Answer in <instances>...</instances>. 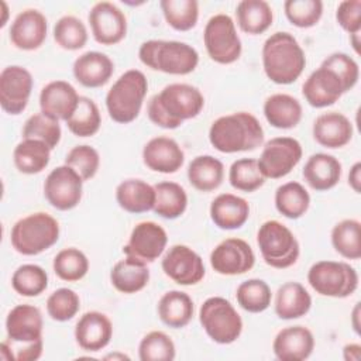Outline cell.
Returning <instances> with one entry per match:
<instances>
[{
    "instance_id": "1",
    "label": "cell",
    "mask_w": 361,
    "mask_h": 361,
    "mask_svg": "<svg viewBox=\"0 0 361 361\" xmlns=\"http://www.w3.org/2000/svg\"><path fill=\"white\" fill-rule=\"evenodd\" d=\"M203 106L204 97L197 87L188 83H171L149 99L147 113L155 126L173 130L185 120L196 117Z\"/></svg>"
},
{
    "instance_id": "2",
    "label": "cell",
    "mask_w": 361,
    "mask_h": 361,
    "mask_svg": "<svg viewBox=\"0 0 361 361\" xmlns=\"http://www.w3.org/2000/svg\"><path fill=\"white\" fill-rule=\"evenodd\" d=\"M262 66L269 80L289 85L302 75L306 56L292 34L278 31L271 34L262 45Z\"/></svg>"
},
{
    "instance_id": "3",
    "label": "cell",
    "mask_w": 361,
    "mask_h": 361,
    "mask_svg": "<svg viewBox=\"0 0 361 361\" xmlns=\"http://www.w3.org/2000/svg\"><path fill=\"white\" fill-rule=\"evenodd\" d=\"M210 144L220 152L252 151L264 141V130L255 116L238 111L214 120L209 130Z\"/></svg>"
},
{
    "instance_id": "4",
    "label": "cell",
    "mask_w": 361,
    "mask_h": 361,
    "mask_svg": "<svg viewBox=\"0 0 361 361\" xmlns=\"http://www.w3.org/2000/svg\"><path fill=\"white\" fill-rule=\"evenodd\" d=\"M138 56L145 66L169 75H188L199 63L197 51L182 41H145L140 47Z\"/></svg>"
},
{
    "instance_id": "5",
    "label": "cell",
    "mask_w": 361,
    "mask_h": 361,
    "mask_svg": "<svg viewBox=\"0 0 361 361\" xmlns=\"http://www.w3.org/2000/svg\"><path fill=\"white\" fill-rule=\"evenodd\" d=\"M147 90L148 82L141 71L130 69L124 72L106 94L110 118L120 124L134 121L141 111Z\"/></svg>"
},
{
    "instance_id": "6",
    "label": "cell",
    "mask_w": 361,
    "mask_h": 361,
    "mask_svg": "<svg viewBox=\"0 0 361 361\" xmlns=\"http://www.w3.org/2000/svg\"><path fill=\"white\" fill-rule=\"evenodd\" d=\"M59 238V223L51 214L37 212L20 219L11 228V245L23 255H38Z\"/></svg>"
},
{
    "instance_id": "7",
    "label": "cell",
    "mask_w": 361,
    "mask_h": 361,
    "mask_svg": "<svg viewBox=\"0 0 361 361\" xmlns=\"http://www.w3.org/2000/svg\"><path fill=\"white\" fill-rule=\"evenodd\" d=\"M257 243L264 261L272 268H289L299 258L300 250L296 237L278 220H268L259 226Z\"/></svg>"
},
{
    "instance_id": "8",
    "label": "cell",
    "mask_w": 361,
    "mask_h": 361,
    "mask_svg": "<svg viewBox=\"0 0 361 361\" xmlns=\"http://www.w3.org/2000/svg\"><path fill=\"white\" fill-rule=\"evenodd\" d=\"M199 320L207 336L219 344L234 343L243 331V320L234 306L221 296H212L203 302Z\"/></svg>"
},
{
    "instance_id": "9",
    "label": "cell",
    "mask_w": 361,
    "mask_h": 361,
    "mask_svg": "<svg viewBox=\"0 0 361 361\" xmlns=\"http://www.w3.org/2000/svg\"><path fill=\"white\" fill-rule=\"evenodd\" d=\"M307 282L322 296L347 298L358 286V274L347 262L319 261L310 267Z\"/></svg>"
},
{
    "instance_id": "10",
    "label": "cell",
    "mask_w": 361,
    "mask_h": 361,
    "mask_svg": "<svg viewBox=\"0 0 361 361\" xmlns=\"http://www.w3.org/2000/svg\"><path fill=\"white\" fill-rule=\"evenodd\" d=\"M203 42L210 59L221 65L235 62L243 51L235 24L227 14L209 18L203 31Z\"/></svg>"
},
{
    "instance_id": "11",
    "label": "cell",
    "mask_w": 361,
    "mask_h": 361,
    "mask_svg": "<svg viewBox=\"0 0 361 361\" xmlns=\"http://www.w3.org/2000/svg\"><path fill=\"white\" fill-rule=\"evenodd\" d=\"M302 145L292 137H275L265 142L258 166L262 175L271 179L286 176L300 161Z\"/></svg>"
},
{
    "instance_id": "12",
    "label": "cell",
    "mask_w": 361,
    "mask_h": 361,
    "mask_svg": "<svg viewBox=\"0 0 361 361\" xmlns=\"http://www.w3.org/2000/svg\"><path fill=\"white\" fill-rule=\"evenodd\" d=\"M83 179L68 165L52 169L44 183V195L48 203L58 210H71L76 207L82 199Z\"/></svg>"
},
{
    "instance_id": "13",
    "label": "cell",
    "mask_w": 361,
    "mask_h": 361,
    "mask_svg": "<svg viewBox=\"0 0 361 361\" xmlns=\"http://www.w3.org/2000/svg\"><path fill=\"white\" fill-rule=\"evenodd\" d=\"M255 264L251 245L241 238H226L217 244L210 254L212 268L221 275H241Z\"/></svg>"
},
{
    "instance_id": "14",
    "label": "cell",
    "mask_w": 361,
    "mask_h": 361,
    "mask_svg": "<svg viewBox=\"0 0 361 361\" xmlns=\"http://www.w3.org/2000/svg\"><path fill=\"white\" fill-rule=\"evenodd\" d=\"M162 271L179 285H196L204 276L202 257L183 244L172 245L162 258Z\"/></svg>"
},
{
    "instance_id": "15",
    "label": "cell",
    "mask_w": 361,
    "mask_h": 361,
    "mask_svg": "<svg viewBox=\"0 0 361 361\" xmlns=\"http://www.w3.org/2000/svg\"><path fill=\"white\" fill-rule=\"evenodd\" d=\"M32 90L31 73L18 65H10L0 73V104L8 114H20L28 104Z\"/></svg>"
},
{
    "instance_id": "16",
    "label": "cell",
    "mask_w": 361,
    "mask_h": 361,
    "mask_svg": "<svg viewBox=\"0 0 361 361\" xmlns=\"http://www.w3.org/2000/svg\"><path fill=\"white\" fill-rule=\"evenodd\" d=\"M89 24L93 38L102 45L120 42L127 32V18L124 13L110 1H99L89 11Z\"/></svg>"
},
{
    "instance_id": "17",
    "label": "cell",
    "mask_w": 361,
    "mask_h": 361,
    "mask_svg": "<svg viewBox=\"0 0 361 361\" xmlns=\"http://www.w3.org/2000/svg\"><path fill=\"white\" fill-rule=\"evenodd\" d=\"M166 243L168 235L161 224L141 221L133 228L128 243L123 247V252L144 262H154L164 252Z\"/></svg>"
},
{
    "instance_id": "18",
    "label": "cell",
    "mask_w": 361,
    "mask_h": 361,
    "mask_svg": "<svg viewBox=\"0 0 361 361\" xmlns=\"http://www.w3.org/2000/svg\"><path fill=\"white\" fill-rule=\"evenodd\" d=\"M345 92L348 90L340 76L324 65L313 71L302 86L306 102L316 109L334 104Z\"/></svg>"
},
{
    "instance_id": "19",
    "label": "cell",
    "mask_w": 361,
    "mask_h": 361,
    "mask_svg": "<svg viewBox=\"0 0 361 361\" xmlns=\"http://www.w3.org/2000/svg\"><path fill=\"white\" fill-rule=\"evenodd\" d=\"M42 314L37 306L17 305L6 319L7 340L17 344H31L42 340Z\"/></svg>"
},
{
    "instance_id": "20",
    "label": "cell",
    "mask_w": 361,
    "mask_h": 361,
    "mask_svg": "<svg viewBox=\"0 0 361 361\" xmlns=\"http://www.w3.org/2000/svg\"><path fill=\"white\" fill-rule=\"evenodd\" d=\"M47 18L34 8L21 11L10 27V39L13 45L23 51H34L39 48L47 38Z\"/></svg>"
},
{
    "instance_id": "21",
    "label": "cell",
    "mask_w": 361,
    "mask_h": 361,
    "mask_svg": "<svg viewBox=\"0 0 361 361\" xmlns=\"http://www.w3.org/2000/svg\"><path fill=\"white\" fill-rule=\"evenodd\" d=\"M79 97L76 89L69 82H49L39 93L41 113L54 120L66 121L75 111Z\"/></svg>"
},
{
    "instance_id": "22",
    "label": "cell",
    "mask_w": 361,
    "mask_h": 361,
    "mask_svg": "<svg viewBox=\"0 0 361 361\" xmlns=\"http://www.w3.org/2000/svg\"><path fill=\"white\" fill-rule=\"evenodd\" d=\"M142 161L147 168L161 173H173L185 162L179 144L169 137L151 138L142 148Z\"/></svg>"
},
{
    "instance_id": "23",
    "label": "cell",
    "mask_w": 361,
    "mask_h": 361,
    "mask_svg": "<svg viewBox=\"0 0 361 361\" xmlns=\"http://www.w3.org/2000/svg\"><path fill=\"white\" fill-rule=\"evenodd\" d=\"M314 348V337L305 326H289L282 329L274 338L272 350L281 361H303Z\"/></svg>"
},
{
    "instance_id": "24",
    "label": "cell",
    "mask_w": 361,
    "mask_h": 361,
    "mask_svg": "<svg viewBox=\"0 0 361 361\" xmlns=\"http://www.w3.org/2000/svg\"><path fill=\"white\" fill-rule=\"evenodd\" d=\"M113 336V324L102 312H86L76 323L75 338L82 350L99 351L104 348Z\"/></svg>"
},
{
    "instance_id": "25",
    "label": "cell",
    "mask_w": 361,
    "mask_h": 361,
    "mask_svg": "<svg viewBox=\"0 0 361 361\" xmlns=\"http://www.w3.org/2000/svg\"><path fill=\"white\" fill-rule=\"evenodd\" d=\"M72 71L80 85L86 87H100L110 80L114 72V63L103 52L87 51L75 59Z\"/></svg>"
},
{
    "instance_id": "26",
    "label": "cell",
    "mask_w": 361,
    "mask_h": 361,
    "mask_svg": "<svg viewBox=\"0 0 361 361\" xmlns=\"http://www.w3.org/2000/svg\"><path fill=\"white\" fill-rule=\"evenodd\" d=\"M312 131L313 138L322 147L341 148L353 137V124L343 113L327 111L314 120Z\"/></svg>"
},
{
    "instance_id": "27",
    "label": "cell",
    "mask_w": 361,
    "mask_h": 361,
    "mask_svg": "<svg viewBox=\"0 0 361 361\" xmlns=\"http://www.w3.org/2000/svg\"><path fill=\"white\" fill-rule=\"evenodd\" d=\"M210 217L219 228L235 230L248 220L250 204L237 195L221 193L216 196L210 204Z\"/></svg>"
},
{
    "instance_id": "28",
    "label": "cell",
    "mask_w": 361,
    "mask_h": 361,
    "mask_svg": "<svg viewBox=\"0 0 361 361\" xmlns=\"http://www.w3.org/2000/svg\"><path fill=\"white\" fill-rule=\"evenodd\" d=\"M302 173L312 189L323 192L338 183L341 178V164L333 155L317 152L309 157Z\"/></svg>"
},
{
    "instance_id": "29",
    "label": "cell",
    "mask_w": 361,
    "mask_h": 361,
    "mask_svg": "<svg viewBox=\"0 0 361 361\" xmlns=\"http://www.w3.org/2000/svg\"><path fill=\"white\" fill-rule=\"evenodd\" d=\"M110 281L118 292L127 295L135 293L147 286L149 281V269L147 262L127 255L111 268Z\"/></svg>"
},
{
    "instance_id": "30",
    "label": "cell",
    "mask_w": 361,
    "mask_h": 361,
    "mask_svg": "<svg viewBox=\"0 0 361 361\" xmlns=\"http://www.w3.org/2000/svg\"><path fill=\"white\" fill-rule=\"evenodd\" d=\"M312 307V296L299 282H286L278 288L275 313L279 319L292 320L305 316Z\"/></svg>"
},
{
    "instance_id": "31",
    "label": "cell",
    "mask_w": 361,
    "mask_h": 361,
    "mask_svg": "<svg viewBox=\"0 0 361 361\" xmlns=\"http://www.w3.org/2000/svg\"><path fill=\"white\" fill-rule=\"evenodd\" d=\"M116 200L128 213H145L154 209L155 189L142 179H127L117 186Z\"/></svg>"
},
{
    "instance_id": "32",
    "label": "cell",
    "mask_w": 361,
    "mask_h": 361,
    "mask_svg": "<svg viewBox=\"0 0 361 361\" xmlns=\"http://www.w3.org/2000/svg\"><path fill=\"white\" fill-rule=\"evenodd\" d=\"M264 116L275 128H293L302 118V106L299 100L286 93H275L267 97L264 103Z\"/></svg>"
},
{
    "instance_id": "33",
    "label": "cell",
    "mask_w": 361,
    "mask_h": 361,
    "mask_svg": "<svg viewBox=\"0 0 361 361\" xmlns=\"http://www.w3.org/2000/svg\"><path fill=\"white\" fill-rule=\"evenodd\" d=\"M193 300L182 290H169L158 302V316L166 326L182 329L193 317Z\"/></svg>"
},
{
    "instance_id": "34",
    "label": "cell",
    "mask_w": 361,
    "mask_h": 361,
    "mask_svg": "<svg viewBox=\"0 0 361 361\" xmlns=\"http://www.w3.org/2000/svg\"><path fill=\"white\" fill-rule=\"evenodd\" d=\"M224 176V165L212 155H199L188 166V179L190 185L200 192L217 189Z\"/></svg>"
},
{
    "instance_id": "35",
    "label": "cell",
    "mask_w": 361,
    "mask_h": 361,
    "mask_svg": "<svg viewBox=\"0 0 361 361\" xmlns=\"http://www.w3.org/2000/svg\"><path fill=\"white\" fill-rule=\"evenodd\" d=\"M237 24L241 31L257 35L265 32L274 21L271 6L264 0H243L235 7Z\"/></svg>"
},
{
    "instance_id": "36",
    "label": "cell",
    "mask_w": 361,
    "mask_h": 361,
    "mask_svg": "<svg viewBox=\"0 0 361 361\" xmlns=\"http://www.w3.org/2000/svg\"><path fill=\"white\" fill-rule=\"evenodd\" d=\"M49 158L51 148L45 142L32 138H24L13 151L16 168L27 175L42 172L49 164Z\"/></svg>"
},
{
    "instance_id": "37",
    "label": "cell",
    "mask_w": 361,
    "mask_h": 361,
    "mask_svg": "<svg viewBox=\"0 0 361 361\" xmlns=\"http://www.w3.org/2000/svg\"><path fill=\"white\" fill-rule=\"evenodd\" d=\"M155 189V204L154 212L164 219H178L188 207V195L185 189L171 180L159 182L154 186Z\"/></svg>"
},
{
    "instance_id": "38",
    "label": "cell",
    "mask_w": 361,
    "mask_h": 361,
    "mask_svg": "<svg viewBox=\"0 0 361 361\" xmlns=\"http://www.w3.org/2000/svg\"><path fill=\"white\" fill-rule=\"evenodd\" d=\"M310 204V196L299 182H286L275 192V207L288 219L302 217Z\"/></svg>"
},
{
    "instance_id": "39",
    "label": "cell",
    "mask_w": 361,
    "mask_h": 361,
    "mask_svg": "<svg viewBox=\"0 0 361 361\" xmlns=\"http://www.w3.org/2000/svg\"><path fill=\"white\" fill-rule=\"evenodd\" d=\"M331 244L334 250L347 259L361 257V224L358 220L345 219L331 230Z\"/></svg>"
},
{
    "instance_id": "40",
    "label": "cell",
    "mask_w": 361,
    "mask_h": 361,
    "mask_svg": "<svg viewBox=\"0 0 361 361\" xmlns=\"http://www.w3.org/2000/svg\"><path fill=\"white\" fill-rule=\"evenodd\" d=\"M102 124V117L97 104L86 96H80L72 116L66 120L69 131L78 137L94 135Z\"/></svg>"
},
{
    "instance_id": "41",
    "label": "cell",
    "mask_w": 361,
    "mask_h": 361,
    "mask_svg": "<svg viewBox=\"0 0 361 361\" xmlns=\"http://www.w3.org/2000/svg\"><path fill=\"white\" fill-rule=\"evenodd\" d=\"M159 6L166 23L176 31H189L197 24L199 3L196 0H162Z\"/></svg>"
},
{
    "instance_id": "42",
    "label": "cell",
    "mask_w": 361,
    "mask_h": 361,
    "mask_svg": "<svg viewBox=\"0 0 361 361\" xmlns=\"http://www.w3.org/2000/svg\"><path fill=\"white\" fill-rule=\"evenodd\" d=\"M55 275L66 282H75L82 279L89 271L87 257L78 248L69 247L61 250L52 262Z\"/></svg>"
},
{
    "instance_id": "43",
    "label": "cell",
    "mask_w": 361,
    "mask_h": 361,
    "mask_svg": "<svg viewBox=\"0 0 361 361\" xmlns=\"http://www.w3.org/2000/svg\"><path fill=\"white\" fill-rule=\"evenodd\" d=\"M11 286L21 296H38L48 286V274L35 264L20 265L11 276Z\"/></svg>"
},
{
    "instance_id": "44",
    "label": "cell",
    "mask_w": 361,
    "mask_h": 361,
    "mask_svg": "<svg viewBox=\"0 0 361 361\" xmlns=\"http://www.w3.org/2000/svg\"><path fill=\"white\" fill-rule=\"evenodd\" d=\"M235 298L244 310L250 313H259L269 307L272 293L265 281L254 278L238 285Z\"/></svg>"
},
{
    "instance_id": "45",
    "label": "cell",
    "mask_w": 361,
    "mask_h": 361,
    "mask_svg": "<svg viewBox=\"0 0 361 361\" xmlns=\"http://www.w3.org/2000/svg\"><path fill=\"white\" fill-rule=\"evenodd\" d=\"M228 180L234 189L250 193L259 189L265 183V176L259 171L257 159L241 158L231 164Z\"/></svg>"
},
{
    "instance_id": "46",
    "label": "cell",
    "mask_w": 361,
    "mask_h": 361,
    "mask_svg": "<svg viewBox=\"0 0 361 361\" xmlns=\"http://www.w3.org/2000/svg\"><path fill=\"white\" fill-rule=\"evenodd\" d=\"M54 39L61 48L76 51L86 45L87 30L78 17L63 16L55 23Z\"/></svg>"
},
{
    "instance_id": "47",
    "label": "cell",
    "mask_w": 361,
    "mask_h": 361,
    "mask_svg": "<svg viewBox=\"0 0 361 361\" xmlns=\"http://www.w3.org/2000/svg\"><path fill=\"white\" fill-rule=\"evenodd\" d=\"M61 126L58 120H54L42 113L32 114L27 118L23 127V138H32L45 142L54 149L61 141Z\"/></svg>"
},
{
    "instance_id": "48",
    "label": "cell",
    "mask_w": 361,
    "mask_h": 361,
    "mask_svg": "<svg viewBox=\"0 0 361 361\" xmlns=\"http://www.w3.org/2000/svg\"><path fill=\"white\" fill-rule=\"evenodd\" d=\"M176 350L172 338L159 330L145 334L138 347L141 361H172Z\"/></svg>"
},
{
    "instance_id": "49",
    "label": "cell",
    "mask_w": 361,
    "mask_h": 361,
    "mask_svg": "<svg viewBox=\"0 0 361 361\" xmlns=\"http://www.w3.org/2000/svg\"><path fill=\"white\" fill-rule=\"evenodd\" d=\"M286 18L299 28H309L319 23L323 14L320 0H286L283 3Z\"/></svg>"
},
{
    "instance_id": "50",
    "label": "cell",
    "mask_w": 361,
    "mask_h": 361,
    "mask_svg": "<svg viewBox=\"0 0 361 361\" xmlns=\"http://www.w3.org/2000/svg\"><path fill=\"white\" fill-rule=\"evenodd\" d=\"M80 300L75 290L69 288H59L54 290L47 299V312L51 319L56 322H68L79 312Z\"/></svg>"
},
{
    "instance_id": "51",
    "label": "cell",
    "mask_w": 361,
    "mask_h": 361,
    "mask_svg": "<svg viewBox=\"0 0 361 361\" xmlns=\"http://www.w3.org/2000/svg\"><path fill=\"white\" fill-rule=\"evenodd\" d=\"M65 165L73 168L83 180L92 179L100 165L99 152L90 145H76L65 157Z\"/></svg>"
},
{
    "instance_id": "52",
    "label": "cell",
    "mask_w": 361,
    "mask_h": 361,
    "mask_svg": "<svg viewBox=\"0 0 361 361\" xmlns=\"http://www.w3.org/2000/svg\"><path fill=\"white\" fill-rule=\"evenodd\" d=\"M322 65L334 71L340 76V79L344 82L347 90L353 89L357 85L358 76H360V68H358V63L350 55L344 52H334L329 55L322 62Z\"/></svg>"
},
{
    "instance_id": "53",
    "label": "cell",
    "mask_w": 361,
    "mask_h": 361,
    "mask_svg": "<svg viewBox=\"0 0 361 361\" xmlns=\"http://www.w3.org/2000/svg\"><path fill=\"white\" fill-rule=\"evenodd\" d=\"M336 20L350 35L361 32V1L344 0L337 6Z\"/></svg>"
},
{
    "instance_id": "54",
    "label": "cell",
    "mask_w": 361,
    "mask_h": 361,
    "mask_svg": "<svg viewBox=\"0 0 361 361\" xmlns=\"http://www.w3.org/2000/svg\"><path fill=\"white\" fill-rule=\"evenodd\" d=\"M348 185L355 193L361 190V162H355L348 173Z\"/></svg>"
},
{
    "instance_id": "55",
    "label": "cell",
    "mask_w": 361,
    "mask_h": 361,
    "mask_svg": "<svg viewBox=\"0 0 361 361\" xmlns=\"http://www.w3.org/2000/svg\"><path fill=\"white\" fill-rule=\"evenodd\" d=\"M343 357L345 361H360L361 358V345L360 344H347L343 348Z\"/></svg>"
},
{
    "instance_id": "56",
    "label": "cell",
    "mask_w": 361,
    "mask_h": 361,
    "mask_svg": "<svg viewBox=\"0 0 361 361\" xmlns=\"http://www.w3.org/2000/svg\"><path fill=\"white\" fill-rule=\"evenodd\" d=\"M358 319H360V303H355V307L353 310V314H351V323H353V329L357 334H360V323H358Z\"/></svg>"
},
{
    "instance_id": "57",
    "label": "cell",
    "mask_w": 361,
    "mask_h": 361,
    "mask_svg": "<svg viewBox=\"0 0 361 361\" xmlns=\"http://www.w3.org/2000/svg\"><path fill=\"white\" fill-rule=\"evenodd\" d=\"M350 39H351V45H353L354 51H355L357 54H360V32L351 34V35H350Z\"/></svg>"
},
{
    "instance_id": "58",
    "label": "cell",
    "mask_w": 361,
    "mask_h": 361,
    "mask_svg": "<svg viewBox=\"0 0 361 361\" xmlns=\"http://www.w3.org/2000/svg\"><path fill=\"white\" fill-rule=\"evenodd\" d=\"M104 360H130V357L123 353H113V354H107Z\"/></svg>"
},
{
    "instance_id": "59",
    "label": "cell",
    "mask_w": 361,
    "mask_h": 361,
    "mask_svg": "<svg viewBox=\"0 0 361 361\" xmlns=\"http://www.w3.org/2000/svg\"><path fill=\"white\" fill-rule=\"evenodd\" d=\"M1 7H3V11H4V20L0 23V27H4L6 25V17H7V4L4 1H1Z\"/></svg>"
}]
</instances>
